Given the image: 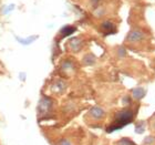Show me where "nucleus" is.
Segmentation results:
<instances>
[{"mask_svg":"<svg viewBox=\"0 0 155 145\" xmlns=\"http://www.w3.org/2000/svg\"><path fill=\"white\" fill-rule=\"evenodd\" d=\"M133 116H134V114H133V112L131 110H122V111H120V112L116 114L114 123L111 126H109V129H107V132H112L114 130L122 129L123 126H125L126 124H129V123L132 122Z\"/></svg>","mask_w":155,"mask_h":145,"instance_id":"f257e3e1","label":"nucleus"},{"mask_svg":"<svg viewBox=\"0 0 155 145\" xmlns=\"http://www.w3.org/2000/svg\"><path fill=\"white\" fill-rule=\"evenodd\" d=\"M144 38V33L140 30H132L131 32L127 35L126 40L129 42H139Z\"/></svg>","mask_w":155,"mask_h":145,"instance_id":"f03ea898","label":"nucleus"},{"mask_svg":"<svg viewBox=\"0 0 155 145\" xmlns=\"http://www.w3.org/2000/svg\"><path fill=\"white\" fill-rule=\"evenodd\" d=\"M102 30L107 33H114L115 32V26L111 21H104L102 23Z\"/></svg>","mask_w":155,"mask_h":145,"instance_id":"7ed1b4c3","label":"nucleus"},{"mask_svg":"<svg viewBox=\"0 0 155 145\" xmlns=\"http://www.w3.org/2000/svg\"><path fill=\"white\" fill-rule=\"evenodd\" d=\"M144 95H145V91L143 87H136L133 90V97L136 100H141L142 97H144Z\"/></svg>","mask_w":155,"mask_h":145,"instance_id":"20e7f679","label":"nucleus"},{"mask_svg":"<svg viewBox=\"0 0 155 145\" xmlns=\"http://www.w3.org/2000/svg\"><path fill=\"white\" fill-rule=\"evenodd\" d=\"M90 113H91V115L94 116L95 119H100V117H102V116L104 115L103 110L101 109V107H93V109H91Z\"/></svg>","mask_w":155,"mask_h":145,"instance_id":"39448f33","label":"nucleus"},{"mask_svg":"<svg viewBox=\"0 0 155 145\" xmlns=\"http://www.w3.org/2000/svg\"><path fill=\"white\" fill-rule=\"evenodd\" d=\"M74 31H75V28H74V27L65 26V27H63V28L61 29L60 33L62 35V37H67V36H69V35H71V33H73Z\"/></svg>","mask_w":155,"mask_h":145,"instance_id":"423d86ee","label":"nucleus"},{"mask_svg":"<svg viewBox=\"0 0 155 145\" xmlns=\"http://www.w3.org/2000/svg\"><path fill=\"white\" fill-rule=\"evenodd\" d=\"M144 129H145V123L144 122H139L136 124V127H135V132L141 134V133L144 132Z\"/></svg>","mask_w":155,"mask_h":145,"instance_id":"0eeeda50","label":"nucleus"},{"mask_svg":"<svg viewBox=\"0 0 155 145\" xmlns=\"http://www.w3.org/2000/svg\"><path fill=\"white\" fill-rule=\"evenodd\" d=\"M70 45L73 48V50H79L80 49V41H79V39H73L70 42Z\"/></svg>","mask_w":155,"mask_h":145,"instance_id":"6e6552de","label":"nucleus"},{"mask_svg":"<svg viewBox=\"0 0 155 145\" xmlns=\"http://www.w3.org/2000/svg\"><path fill=\"white\" fill-rule=\"evenodd\" d=\"M119 145H134V143L127 139H122L119 142Z\"/></svg>","mask_w":155,"mask_h":145,"instance_id":"1a4fd4ad","label":"nucleus"},{"mask_svg":"<svg viewBox=\"0 0 155 145\" xmlns=\"http://www.w3.org/2000/svg\"><path fill=\"white\" fill-rule=\"evenodd\" d=\"M60 145H71V144H70V142L67 141V140H62L61 143H60Z\"/></svg>","mask_w":155,"mask_h":145,"instance_id":"9d476101","label":"nucleus"}]
</instances>
